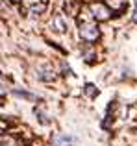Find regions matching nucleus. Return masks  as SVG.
I'll list each match as a JSON object with an SVG mask.
<instances>
[{"mask_svg": "<svg viewBox=\"0 0 137 146\" xmlns=\"http://www.w3.org/2000/svg\"><path fill=\"white\" fill-rule=\"evenodd\" d=\"M80 37H82L83 41H87V43H93V41H96L98 37H100V30H98V26L94 24V22H82L80 24Z\"/></svg>", "mask_w": 137, "mask_h": 146, "instance_id": "f257e3e1", "label": "nucleus"}, {"mask_svg": "<svg viewBox=\"0 0 137 146\" xmlns=\"http://www.w3.org/2000/svg\"><path fill=\"white\" fill-rule=\"evenodd\" d=\"M89 11H91V15H93L94 19H98V21H109V19H111V9L102 2L91 4Z\"/></svg>", "mask_w": 137, "mask_h": 146, "instance_id": "f03ea898", "label": "nucleus"}, {"mask_svg": "<svg viewBox=\"0 0 137 146\" xmlns=\"http://www.w3.org/2000/svg\"><path fill=\"white\" fill-rule=\"evenodd\" d=\"M74 144V139L70 135H63V133H58L52 139V146H72Z\"/></svg>", "mask_w": 137, "mask_h": 146, "instance_id": "7ed1b4c3", "label": "nucleus"}, {"mask_svg": "<svg viewBox=\"0 0 137 146\" xmlns=\"http://www.w3.org/2000/svg\"><path fill=\"white\" fill-rule=\"evenodd\" d=\"M39 80H43V82H52V80H56L54 70H52L50 67H41L39 68Z\"/></svg>", "mask_w": 137, "mask_h": 146, "instance_id": "20e7f679", "label": "nucleus"}, {"mask_svg": "<svg viewBox=\"0 0 137 146\" xmlns=\"http://www.w3.org/2000/svg\"><path fill=\"white\" fill-rule=\"evenodd\" d=\"M106 6L113 11H122L126 7V0H106Z\"/></svg>", "mask_w": 137, "mask_h": 146, "instance_id": "39448f33", "label": "nucleus"}, {"mask_svg": "<svg viewBox=\"0 0 137 146\" xmlns=\"http://www.w3.org/2000/svg\"><path fill=\"white\" fill-rule=\"evenodd\" d=\"M47 11V2H39V4H32L30 6V13L32 15H41Z\"/></svg>", "mask_w": 137, "mask_h": 146, "instance_id": "423d86ee", "label": "nucleus"}, {"mask_svg": "<svg viewBox=\"0 0 137 146\" xmlns=\"http://www.w3.org/2000/svg\"><path fill=\"white\" fill-rule=\"evenodd\" d=\"M54 24H56V28H58L59 32H65V22H63V19L59 17V15L54 19Z\"/></svg>", "mask_w": 137, "mask_h": 146, "instance_id": "0eeeda50", "label": "nucleus"}, {"mask_svg": "<svg viewBox=\"0 0 137 146\" xmlns=\"http://www.w3.org/2000/svg\"><path fill=\"white\" fill-rule=\"evenodd\" d=\"M85 94H91V96H96V87L94 85H85Z\"/></svg>", "mask_w": 137, "mask_h": 146, "instance_id": "6e6552de", "label": "nucleus"}, {"mask_svg": "<svg viewBox=\"0 0 137 146\" xmlns=\"http://www.w3.org/2000/svg\"><path fill=\"white\" fill-rule=\"evenodd\" d=\"M134 21L137 22V7H135V11H134Z\"/></svg>", "mask_w": 137, "mask_h": 146, "instance_id": "1a4fd4ad", "label": "nucleus"}, {"mask_svg": "<svg viewBox=\"0 0 137 146\" xmlns=\"http://www.w3.org/2000/svg\"><path fill=\"white\" fill-rule=\"evenodd\" d=\"M9 2H13V4H19V2H21V0H9Z\"/></svg>", "mask_w": 137, "mask_h": 146, "instance_id": "9d476101", "label": "nucleus"}, {"mask_svg": "<svg viewBox=\"0 0 137 146\" xmlns=\"http://www.w3.org/2000/svg\"><path fill=\"white\" fill-rule=\"evenodd\" d=\"M0 128H2V124H0Z\"/></svg>", "mask_w": 137, "mask_h": 146, "instance_id": "9b49d317", "label": "nucleus"}]
</instances>
